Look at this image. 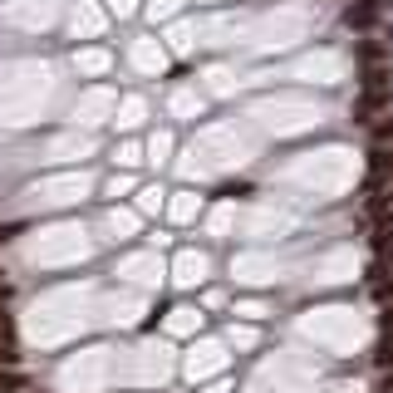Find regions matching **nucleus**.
<instances>
[{
    "label": "nucleus",
    "instance_id": "4",
    "mask_svg": "<svg viewBox=\"0 0 393 393\" xmlns=\"http://www.w3.org/2000/svg\"><path fill=\"white\" fill-rule=\"evenodd\" d=\"M5 295H10V286H5V271H0V305H5Z\"/></svg>",
    "mask_w": 393,
    "mask_h": 393
},
{
    "label": "nucleus",
    "instance_id": "1",
    "mask_svg": "<svg viewBox=\"0 0 393 393\" xmlns=\"http://www.w3.org/2000/svg\"><path fill=\"white\" fill-rule=\"evenodd\" d=\"M0 393H25V379H20L15 369H5V374H0Z\"/></svg>",
    "mask_w": 393,
    "mask_h": 393
},
{
    "label": "nucleus",
    "instance_id": "3",
    "mask_svg": "<svg viewBox=\"0 0 393 393\" xmlns=\"http://www.w3.org/2000/svg\"><path fill=\"white\" fill-rule=\"evenodd\" d=\"M0 334H10V315H5V305H0Z\"/></svg>",
    "mask_w": 393,
    "mask_h": 393
},
{
    "label": "nucleus",
    "instance_id": "5",
    "mask_svg": "<svg viewBox=\"0 0 393 393\" xmlns=\"http://www.w3.org/2000/svg\"><path fill=\"white\" fill-rule=\"evenodd\" d=\"M384 393H393V374H389V379H384Z\"/></svg>",
    "mask_w": 393,
    "mask_h": 393
},
{
    "label": "nucleus",
    "instance_id": "2",
    "mask_svg": "<svg viewBox=\"0 0 393 393\" xmlns=\"http://www.w3.org/2000/svg\"><path fill=\"white\" fill-rule=\"evenodd\" d=\"M15 344H10V334H0V369H15Z\"/></svg>",
    "mask_w": 393,
    "mask_h": 393
}]
</instances>
